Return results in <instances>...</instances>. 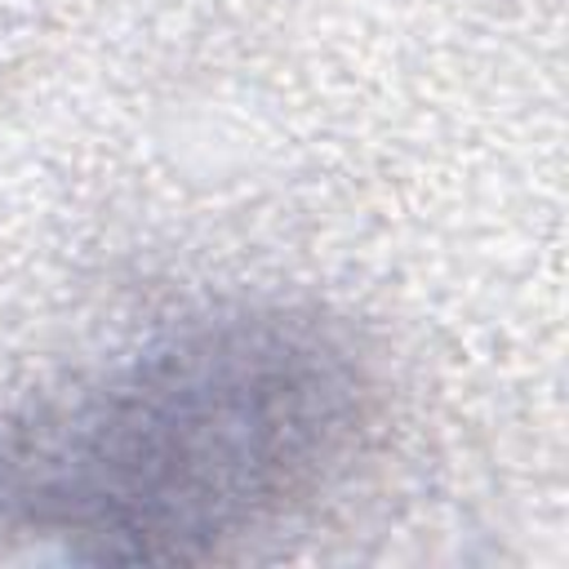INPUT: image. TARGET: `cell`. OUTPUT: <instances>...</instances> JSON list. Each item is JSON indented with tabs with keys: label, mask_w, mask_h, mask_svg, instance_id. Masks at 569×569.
Listing matches in <instances>:
<instances>
[{
	"label": "cell",
	"mask_w": 569,
	"mask_h": 569,
	"mask_svg": "<svg viewBox=\"0 0 569 569\" xmlns=\"http://www.w3.org/2000/svg\"><path fill=\"white\" fill-rule=\"evenodd\" d=\"M378 378L316 307H227L31 400L0 431V529L98 565H191L320 498Z\"/></svg>",
	"instance_id": "obj_1"
}]
</instances>
